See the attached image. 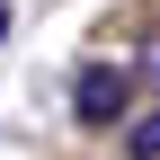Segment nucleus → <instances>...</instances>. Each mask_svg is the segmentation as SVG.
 <instances>
[{
	"mask_svg": "<svg viewBox=\"0 0 160 160\" xmlns=\"http://www.w3.org/2000/svg\"><path fill=\"white\" fill-rule=\"evenodd\" d=\"M71 116H80L89 133H116V125L133 116V71H116V62H89V71L71 80Z\"/></svg>",
	"mask_w": 160,
	"mask_h": 160,
	"instance_id": "f257e3e1",
	"label": "nucleus"
},
{
	"mask_svg": "<svg viewBox=\"0 0 160 160\" xmlns=\"http://www.w3.org/2000/svg\"><path fill=\"white\" fill-rule=\"evenodd\" d=\"M116 160H160V107H133L116 125Z\"/></svg>",
	"mask_w": 160,
	"mask_h": 160,
	"instance_id": "f03ea898",
	"label": "nucleus"
},
{
	"mask_svg": "<svg viewBox=\"0 0 160 160\" xmlns=\"http://www.w3.org/2000/svg\"><path fill=\"white\" fill-rule=\"evenodd\" d=\"M142 80H160V27L142 36Z\"/></svg>",
	"mask_w": 160,
	"mask_h": 160,
	"instance_id": "7ed1b4c3",
	"label": "nucleus"
}]
</instances>
